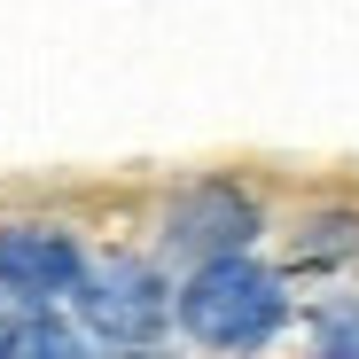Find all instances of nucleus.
Masks as SVG:
<instances>
[{
  "label": "nucleus",
  "instance_id": "39448f33",
  "mask_svg": "<svg viewBox=\"0 0 359 359\" xmlns=\"http://www.w3.org/2000/svg\"><path fill=\"white\" fill-rule=\"evenodd\" d=\"M297 266H344V258H359V219L351 211H328V219H313L305 234H297V250H289Z\"/></svg>",
  "mask_w": 359,
  "mask_h": 359
},
{
  "label": "nucleus",
  "instance_id": "f257e3e1",
  "mask_svg": "<svg viewBox=\"0 0 359 359\" xmlns=\"http://www.w3.org/2000/svg\"><path fill=\"white\" fill-rule=\"evenodd\" d=\"M281 313H289V297H281V281H273L250 250H211V258H196L188 289H180V328H188L196 344H211V351H250V344H266V336L281 328Z\"/></svg>",
  "mask_w": 359,
  "mask_h": 359
},
{
  "label": "nucleus",
  "instance_id": "423d86ee",
  "mask_svg": "<svg viewBox=\"0 0 359 359\" xmlns=\"http://www.w3.org/2000/svg\"><path fill=\"white\" fill-rule=\"evenodd\" d=\"M320 344H328V351H359V313L328 320V328H320Z\"/></svg>",
  "mask_w": 359,
  "mask_h": 359
},
{
  "label": "nucleus",
  "instance_id": "20e7f679",
  "mask_svg": "<svg viewBox=\"0 0 359 359\" xmlns=\"http://www.w3.org/2000/svg\"><path fill=\"white\" fill-rule=\"evenodd\" d=\"M164 234H172V250H188V258H211V250H250L258 211H250V196L234 188V180H203V188H188V196L172 203Z\"/></svg>",
  "mask_w": 359,
  "mask_h": 359
},
{
  "label": "nucleus",
  "instance_id": "7ed1b4c3",
  "mask_svg": "<svg viewBox=\"0 0 359 359\" xmlns=\"http://www.w3.org/2000/svg\"><path fill=\"white\" fill-rule=\"evenodd\" d=\"M79 281V243L63 226H0V289H8V305H55V297H71Z\"/></svg>",
  "mask_w": 359,
  "mask_h": 359
},
{
  "label": "nucleus",
  "instance_id": "f03ea898",
  "mask_svg": "<svg viewBox=\"0 0 359 359\" xmlns=\"http://www.w3.org/2000/svg\"><path fill=\"white\" fill-rule=\"evenodd\" d=\"M71 289H79L86 336H102V344H156L172 320V297H164L156 266H141V258H109V266L79 273Z\"/></svg>",
  "mask_w": 359,
  "mask_h": 359
}]
</instances>
